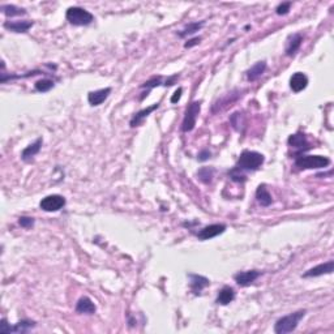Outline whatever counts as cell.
<instances>
[{
  "label": "cell",
  "instance_id": "obj_1",
  "mask_svg": "<svg viewBox=\"0 0 334 334\" xmlns=\"http://www.w3.org/2000/svg\"><path fill=\"white\" fill-rule=\"evenodd\" d=\"M264 155L259 151L253 150H244L239 157L238 162L235 165V167L233 170H230L229 175L234 182H239V183H243L246 182L247 178L244 175L246 171H256L259 170L260 167L263 166Z\"/></svg>",
  "mask_w": 334,
  "mask_h": 334
},
{
  "label": "cell",
  "instance_id": "obj_2",
  "mask_svg": "<svg viewBox=\"0 0 334 334\" xmlns=\"http://www.w3.org/2000/svg\"><path fill=\"white\" fill-rule=\"evenodd\" d=\"M305 309H301L297 312L290 313L287 316H284L277 320L276 325H274V332L277 334H287L291 333L297 329L301 320L305 316Z\"/></svg>",
  "mask_w": 334,
  "mask_h": 334
},
{
  "label": "cell",
  "instance_id": "obj_3",
  "mask_svg": "<svg viewBox=\"0 0 334 334\" xmlns=\"http://www.w3.org/2000/svg\"><path fill=\"white\" fill-rule=\"evenodd\" d=\"M330 165V159L324 155H305L301 154L295 159V166L301 170H316L325 168Z\"/></svg>",
  "mask_w": 334,
  "mask_h": 334
},
{
  "label": "cell",
  "instance_id": "obj_4",
  "mask_svg": "<svg viewBox=\"0 0 334 334\" xmlns=\"http://www.w3.org/2000/svg\"><path fill=\"white\" fill-rule=\"evenodd\" d=\"M66 18L69 24L75 26H86L90 25L94 21V16L86 9L81 7H71L66 13Z\"/></svg>",
  "mask_w": 334,
  "mask_h": 334
},
{
  "label": "cell",
  "instance_id": "obj_5",
  "mask_svg": "<svg viewBox=\"0 0 334 334\" xmlns=\"http://www.w3.org/2000/svg\"><path fill=\"white\" fill-rule=\"evenodd\" d=\"M200 100H195L192 103L188 104L187 110H185V115H184L183 123H182V131H183V132H191V131L195 130L197 117H199V114H200Z\"/></svg>",
  "mask_w": 334,
  "mask_h": 334
},
{
  "label": "cell",
  "instance_id": "obj_6",
  "mask_svg": "<svg viewBox=\"0 0 334 334\" xmlns=\"http://www.w3.org/2000/svg\"><path fill=\"white\" fill-rule=\"evenodd\" d=\"M35 324L37 322L32 321V320H21V321H18L15 325H11V324L7 322L5 318H3L1 322H0V333H26L30 329L35 328Z\"/></svg>",
  "mask_w": 334,
  "mask_h": 334
},
{
  "label": "cell",
  "instance_id": "obj_7",
  "mask_svg": "<svg viewBox=\"0 0 334 334\" xmlns=\"http://www.w3.org/2000/svg\"><path fill=\"white\" fill-rule=\"evenodd\" d=\"M66 206V199L60 195H50L46 196L45 199H42L39 202V208L45 212H59L60 209Z\"/></svg>",
  "mask_w": 334,
  "mask_h": 334
},
{
  "label": "cell",
  "instance_id": "obj_8",
  "mask_svg": "<svg viewBox=\"0 0 334 334\" xmlns=\"http://www.w3.org/2000/svg\"><path fill=\"white\" fill-rule=\"evenodd\" d=\"M225 231L226 225H223V223H214V225H209L204 229H201L197 233V238L200 240H209V239H213L218 235L223 234Z\"/></svg>",
  "mask_w": 334,
  "mask_h": 334
},
{
  "label": "cell",
  "instance_id": "obj_9",
  "mask_svg": "<svg viewBox=\"0 0 334 334\" xmlns=\"http://www.w3.org/2000/svg\"><path fill=\"white\" fill-rule=\"evenodd\" d=\"M334 269V261L330 260L328 263L320 264V265H316L313 267L312 269H309L303 274L304 278H313V277H320L324 276V274H332Z\"/></svg>",
  "mask_w": 334,
  "mask_h": 334
},
{
  "label": "cell",
  "instance_id": "obj_10",
  "mask_svg": "<svg viewBox=\"0 0 334 334\" xmlns=\"http://www.w3.org/2000/svg\"><path fill=\"white\" fill-rule=\"evenodd\" d=\"M260 274H261V273H260L259 270L240 271V273H238V274H235L234 280L239 286L246 287V286H250V284H253V282L259 278Z\"/></svg>",
  "mask_w": 334,
  "mask_h": 334
},
{
  "label": "cell",
  "instance_id": "obj_11",
  "mask_svg": "<svg viewBox=\"0 0 334 334\" xmlns=\"http://www.w3.org/2000/svg\"><path fill=\"white\" fill-rule=\"evenodd\" d=\"M188 278H189L191 290H192L195 295H199L205 287H208L209 284H210V281L206 277L199 276V274H188Z\"/></svg>",
  "mask_w": 334,
  "mask_h": 334
},
{
  "label": "cell",
  "instance_id": "obj_12",
  "mask_svg": "<svg viewBox=\"0 0 334 334\" xmlns=\"http://www.w3.org/2000/svg\"><path fill=\"white\" fill-rule=\"evenodd\" d=\"M287 142H288V145L291 146V148H294V149H297L299 153L308 150L309 148H311L307 137H305L303 134H301V132H298V134H291V136L288 137Z\"/></svg>",
  "mask_w": 334,
  "mask_h": 334
},
{
  "label": "cell",
  "instance_id": "obj_13",
  "mask_svg": "<svg viewBox=\"0 0 334 334\" xmlns=\"http://www.w3.org/2000/svg\"><path fill=\"white\" fill-rule=\"evenodd\" d=\"M111 94V88L100 89V90H94L88 94V102L90 106H100L109 98Z\"/></svg>",
  "mask_w": 334,
  "mask_h": 334
},
{
  "label": "cell",
  "instance_id": "obj_14",
  "mask_svg": "<svg viewBox=\"0 0 334 334\" xmlns=\"http://www.w3.org/2000/svg\"><path fill=\"white\" fill-rule=\"evenodd\" d=\"M42 144H43V138L39 137V138H37L33 144H30L29 146H26L25 149L22 150V153H21V159H22V161H25V162L32 161V159H33L34 157H35L39 151H41Z\"/></svg>",
  "mask_w": 334,
  "mask_h": 334
},
{
  "label": "cell",
  "instance_id": "obj_15",
  "mask_svg": "<svg viewBox=\"0 0 334 334\" xmlns=\"http://www.w3.org/2000/svg\"><path fill=\"white\" fill-rule=\"evenodd\" d=\"M33 21H7L4 22V28L13 33H26L30 28H33Z\"/></svg>",
  "mask_w": 334,
  "mask_h": 334
},
{
  "label": "cell",
  "instance_id": "obj_16",
  "mask_svg": "<svg viewBox=\"0 0 334 334\" xmlns=\"http://www.w3.org/2000/svg\"><path fill=\"white\" fill-rule=\"evenodd\" d=\"M308 85V77L303 73V72H297L291 76L290 79V88L292 89V92L299 93L301 90H304Z\"/></svg>",
  "mask_w": 334,
  "mask_h": 334
},
{
  "label": "cell",
  "instance_id": "obj_17",
  "mask_svg": "<svg viewBox=\"0 0 334 334\" xmlns=\"http://www.w3.org/2000/svg\"><path fill=\"white\" fill-rule=\"evenodd\" d=\"M301 43H303V35L301 34H291L287 38V43H286V50H284L286 55L287 56H292V55L297 54V51L301 49Z\"/></svg>",
  "mask_w": 334,
  "mask_h": 334
},
{
  "label": "cell",
  "instance_id": "obj_18",
  "mask_svg": "<svg viewBox=\"0 0 334 334\" xmlns=\"http://www.w3.org/2000/svg\"><path fill=\"white\" fill-rule=\"evenodd\" d=\"M97 311L96 304L88 297L80 298L77 304H76V312L83 313V315H94Z\"/></svg>",
  "mask_w": 334,
  "mask_h": 334
},
{
  "label": "cell",
  "instance_id": "obj_19",
  "mask_svg": "<svg viewBox=\"0 0 334 334\" xmlns=\"http://www.w3.org/2000/svg\"><path fill=\"white\" fill-rule=\"evenodd\" d=\"M267 66L265 60L257 62L253 67H250V69L247 71V80H248V81H256L257 79H260V77L264 75V72L267 71Z\"/></svg>",
  "mask_w": 334,
  "mask_h": 334
},
{
  "label": "cell",
  "instance_id": "obj_20",
  "mask_svg": "<svg viewBox=\"0 0 334 334\" xmlns=\"http://www.w3.org/2000/svg\"><path fill=\"white\" fill-rule=\"evenodd\" d=\"M159 107V103H154V104H151V106H149V107H146V109H144V110H141V111H138L136 115H134L132 119H131V123H130V125L131 127H137V125H140L144 121V119H146V117H149L154 110H157Z\"/></svg>",
  "mask_w": 334,
  "mask_h": 334
},
{
  "label": "cell",
  "instance_id": "obj_21",
  "mask_svg": "<svg viewBox=\"0 0 334 334\" xmlns=\"http://www.w3.org/2000/svg\"><path fill=\"white\" fill-rule=\"evenodd\" d=\"M235 299V291L234 288L230 287V286H225L222 287L219 291H218V297H217V304L221 305H227L230 304L231 301Z\"/></svg>",
  "mask_w": 334,
  "mask_h": 334
},
{
  "label": "cell",
  "instance_id": "obj_22",
  "mask_svg": "<svg viewBox=\"0 0 334 334\" xmlns=\"http://www.w3.org/2000/svg\"><path fill=\"white\" fill-rule=\"evenodd\" d=\"M256 199H257V202H259L261 206H265V208L269 206V205H271V202H273L271 195L269 193L267 187H265V184L259 185L257 191H256Z\"/></svg>",
  "mask_w": 334,
  "mask_h": 334
},
{
  "label": "cell",
  "instance_id": "obj_23",
  "mask_svg": "<svg viewBox=\"0 0 334 334\" xmlns=\"http://www.w3.org/2000/svg\"><path fill=\"white\" fill-rule=\"evenodd\" d=\"M214 172H216V170L213 167H201L200 170L197 171V178H199L201 183L209 184L212 183V180H213Z\"/></svg>",
  "mask_w": 334,
  "mask_h": 334
},
{
  "label": "cell",
  "instance_id": "obj_24",
  "mask_svg": "<svg viewBox=\"0 0 334 334\" xmlns=\"http://www.w3.org/2000/svg\"><path fill=\"white\" fill-rule=\"evenodd\" d=\"M204 25H205V21H200V22H191V24H188L183 30H180L179 33H178V35H179L180 38H185V37H188V35H192V34H195L196 32H199V30H200Z\"/></svg>",
  "mask_w": 334,
  "mask_h": 334
},
{
  "label": "cell",
  "instance_id": "obj_25",
  "mask_svg": "<svg viewBox=\"0 0 334 334\" xmlns=\"http://www.w3.org/2000/svg\"><path fill=\"white\" fill-rule=\"evenodd\" d=\"M1 11L7 17H15V16H21V15H25L26 11L24 8H20V7H16V5L12 4H3L1 5Z\"/></svg>",
  "mask_w": 334,
  "mask_h": 334
},
{
  "label": "cell",
  "instance_id": "obj_26",
  "mask_svg": "<svg viewBox=\"0 0 334 334\" xmlns=\"http://www.w3.org/2000/svg\"><path fill=\"white\" fill-rule=\"evenodd\" d=\"M159 85H162V77L161 76H158V77H153V79H150V80H148L146 83H144L141 85V88L142 89H146V92L144 93L141 96V98L140 100H144L145 98V96H148L149 93H150V90L153 88H157V86H159Z\"/></svg>",
  "mask_w": 334,
  "mask_h": 334
},
{
  "label": "cell",
  "instance_id": "obj_27",
  "mask_svg": "<svg viewBox=\"0 0 334 334\" xmlns=\"http://www.w3.org/2000/svg\"><path fill=\"white\" fill-rule=\"evenodd\" d=\"M34 86H35V89H37L38 92L47 93L49 90H51V89L54 88L55 83L50 79H42V80H38Z\"/></svg>",
  "mask_w": 334,
  "mask_h": 334
},
{
  "label": "cell",
  "instance_id": "obj_28",
  "mask_svg": "<svg viewBox=\"0 0 334 334\" xmlns=\"http://www.w3.org/2000/svg\"><path fill=\"white\" fill-rule=\"evenodd\" d=\"M34 222L35 221H34L33 217H26V216H24V217L18 218V225H20L21 227H24V229H30V227H33Z\"/></svg>",
  "mask_w": 334,
  "mask_h": 334
},
{
  "label": "cell",
  "instance_id": "obj_29",
  "mask_svg": "<svg viewBox=\"0 0 334 334\" xmlns=\"http://www.w3.org/2000/svg\"><path fill=\"white\" fill-rule=\"evenodd\" d=\"M290 8H291V3L290 1H286V3H281L278 7L276 8V13L280 15V16H284L290 12Z\"/></svg>",
  "mask_w": 334,
  "mask_h": 334
},
{
  "label": "cell",
  "instance_id": "obj_30",
  "mask_svg": "<svg viewBox=\"0 0 334 334\" xmlns=\"http://www.w3.org/2000/svg\"><path fill=\"white\" fill-rule=\"evenodd\" d=\"M210 155H212V153H210L208 149H204V150H201L200 153H199V155H197V159H199V161H201V162H204V161H208V159L210 158Z\"/></svg>",
  "mask_w": 334,
  "mask_h": 334
},
{
  "label": "cell",
  "instance_id": "obj_31",
  "mask_svg": "<svg viewBox=\"0 0 334 334\" xmlns=\"http://www.w3.org/2000/svg\"><path fill=\"white\" fill-rule=\"evenodd\" d=\"M201 39H202L201 37H196V38H193V39H189V41L184 43V47H185V49H191V47L196 46V45L200 43Z\"/></svg>",
  "mask_w": 334,
  "mask_h": 334
},
{
  "label": "cell",
  "instance_id": "obj_32",
  "mask_svg": "<svg viewBox=\"0 0 334 334\" xmlns=\"http://www.w3.org/2000/svg\"><path fill=\"white\" fill-rule=\"evenodd\" d=\"M182 94H183V89L178 88V90L172 94L171 100H171V103H178L180 100V98H182Z\"/></svg>",
  "mask_w": 334,
  "mask_h": 334
}]
</instances>
